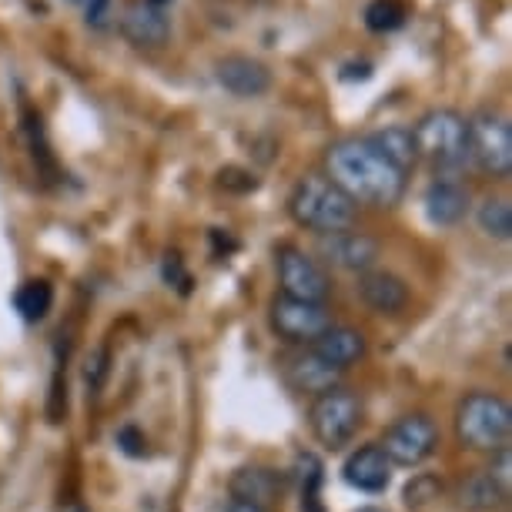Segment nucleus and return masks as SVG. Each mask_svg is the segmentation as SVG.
<instances>
[{
	"instance_id": "31",
	"label": "nucleus",
	"mask_w": 512,
	"mask_h": 512,
	"mask_svg": "<svg viewBox=\"0 0 512 512\" xmlns=\"http://www.w3.org/2000/svg\"><path fill=\"white\" fill-rule=\"evenodd\" d=\"M61 512H84L81 502H67V506H61Z\"/></svg>"
},
{
	"instance_id": "21",
	"label": "nucleus",
	"mask_w": 512,
	"mask_h": 512,
	"mask_svg": "<svg viewBox=\"0 0 512 512\" xmlns=\"http://www.w3.org/2000/svg\"><path fill=\"white\" fill-rule=\"evenodd\" d=\"M459 496H462V506H466L469 512H492L506 502V496H502L496 482L489 479L486 469L476 472V476H469V482L462 486Z\"/></svg>"
},
{
	"instance_id": "10",
	"label": "nucleus",
	"mask_w": 512,
	"mask_h": 512,
	"mask_svg": "<svg viewBox=\"0 0 512 512\" xmlns=\"http://www.w3.org/2000/svg\"><path fill=\"white\" fill-rule=\"evenodd\" d=\"M322 258L328 265L342 268V272H355V275H365L372 272L375 262H379V241L365 231H335V235H322Z\"/></svg>"
},
{
	"instance_id": "3",
	"label": "nucleus",
	"mask_w": 512,
	"mask_h": 512,
	"mask_svg": "<svg viewBox=\"0 0 512 512\" xmlns=\"http://www.w3.org/2000/svg\"><path fill=\"white\" fill-rule=\"evenodd\" d=\"M512 436V409L496 392L476 389L462 395L456 405V439L469 452H499L509 446Z\"/></svg>"
},
{
	"instance_id": "8",
	"label": "nucleus",
	"mask_w": 512,
	"mask_h": 512,
	"mask_svg": "<svg viewBox=\"0 0 512 512\" xmlns=\"http://www.w3.org/2000/svg\"><path fill=\"white\" fill-rule=\"evenodd\" d=\"M469 154L489 178L506 181L512 171V128L502 114L482 111L469 121Z\"/></svg>"
},
{
	"instance_id": "6",
	"label": "nucleus",
	"mask_w": 512,
	"mask_h": 512,
	"mask_svg": "<svg viewBox=\"0 0 512 512\" xmlns=\"http://www.w3.org/2000/svg\"><path fill=\"white\" fill-rule=\"evenodd\" d=\"M382 452L392 466L402 469H419L422 462H429L439 449V425L429 412H409L402 419H395L382 436Z\"/></svg>"
},
{
	"instance_id": "25",
	"label": "nucleus",
	"mask_w": 512,
	"mask_h": 512,
	"mask_svg": "<svg viewBox=\"0 0 512 512\" xmlns=\"http://www.w3.org/2000/svg\"><path fill=\"white\" fill-rule=\"evenodd\" d=\"M298 472H302V509L305 512H322L318 506V486H322V462L315 456L298 459Z\"/></svg>"
},
{
	"instance_id": "34",
	"label": "nucleus",
	"mask_w": 512,
	"mask_h": 512,
	"mask_svg": "<svg viewBox=\"0 0 512 512\" xmlns=\"http://www.w3.org/2000/svg\"><path fill=\"white\" fill-rule=\"evenodd\" d=\"M71 4H81V0H71Z\"/></svg>"
},
{
	"instance_id": "26",
	"label": "nucleus",
	"mask_w": 512,
	"mask_h": 512,
	"mask_svg": "<svg viewBox=\"0 0 512 512\" xmlns=\"http://www.w3.org/2000/svg\"><path fill=\"white\" fill-rule=\"evenodd\" d=\"M489 472V479L496 482L502 496H512V449H499V452H492V466L486 469Z\"/></svg>"
},
{
	"instance_id": "33",
	"label": "nucleus",
	"mask_w": 512,
	"mask_h": 512,
	"mask_svg": "<svg viewBox=\"0 0 512 512\" xmlns=\"http://www.w3.org/2000/svg\"><path fill=\"white\" fill-rule=\"evenodd\" d=\"M359 512H385V509H359Z\"/></svg>"
},
{
	"instance_id": "14",
	"label": "nucleus",
	"mask_w": 512,
	"mask_h": 512,
	"mask_svg": "<svg viewBox=\"0 0 512 512\" xmlns=\"http://www.w3.org/2000/svg\"><path fill=\"white\" fill-rule=\"evenodd\" d=\"M308 349L325 365H332L335 372H349L352 365L365 359V335L352 325H328Z\"/></svg>"
},
{
	"instance_id": "27",
	"label": "nucleus",
	"mask_w": 512,
	"mask_h": 512,
	"mask_svg": "<svg viewBox=\"0 0 512 512\" xmlns=\"http://www.w3.org/2000/svg\"><path fill=\"white\" fill-rule=\"evenodd\" d=\"M108 355L104 352H98L94 359H88V369H84V379H88V385L91 389H101V382H104V375H108Z\"/></svg>"
},
{
	"instance_id": "12",
	"label": "nucleus",
	"mask_w": 512,
	"mask_h": 512,
	"mask_svg": "<svg viewBox=\"0 0 512 512\" xmlns=\"http://www.w3.org/2000/svg\"><path fill=\"white\" fill-rule=\"evenodd\" d=\"M392 462L385 459V452L379 442H369V446H359L345 459L342 466V479L349 482L352 489L369 492V496H379V492L389 489L392 482Z\"/></svg>"
},
{
	"instance_id": "32",
	"label": "nucleus",
	"mask_w": 512,
	"mask_h": 512,
	"mask_svg": "<svg viewBox=\"0 0 512 512\" xmlns=\"http://www.w3.org/2000/svg\"><path fill=\"white\" fill-rule=\"evenodd\" d=\"M148 4H154V7H164V4H168V0H148Z\"/></svg>"
},
{
	"instance_id": "2",
	"label": "nucleus",
	"mask_w": 512,
	"mask_h": 512,
	"mask_svg": "<svg viewBox=\"0 0 512 512\" xmlns=\"http://www.w3.org/2000/svg\"><path fill=\"white\" fill-rule=\"evenodd\" d=\"M288 215H292L295 225L315 231L322 238L355 228L359 205L342 188H335L325 175H308L288 195Z\"/></svg>"
},
{
	"instance_id": "11",
	"label": "nucleus",
	"mask_w": 512,
	"mask_h": 512,
	"mask_svg": "<svg viewBox=\"0 0 512 512\" xmlns=\"http://www.w3.org/2000/svg\"><path fill=\"white\" fill-rule=\"evenodd\" d=\"M218 84L235 98H262L272 88V71L248 54H228L215 64Z\"/></svg>"
},
{
	"instance_id": "5",
	"label": "nucleus",
	"mask_w": 512,
	"mask_h": 512,
	"mask_svg": "<svg viewBox=\"0 0 512 512\" xmlns=\"http://www.w3.org/2000/svg\"><path fill=\"white\" fill-rule=\"evenodd\" d=\"M415 151L432 168H459L469 158V121L459 111L439 108L422 114L412 128Z\"/></svg>"
},
{
	"instance_id": "4",
	"label": "nucleus",
	"mask_w": 512,
	"mask_h": 512,
	"mask_svg": "<svg viewBox=\"0 0 512 512\" xmlns=\"http://www.w3.org/2000/svg\"><path fill=\"white\" fill-rule=\"evenodd\" d=\"M365 419L362 395L345 385H332L328 392H318L312 405H308V429H312L315 442L328 452H342L352 446L359 436Z\"/></svg>"
},
{
	"instance_id": "24",
	"label": "nucleus",
	"mask_w": 512,
	"mask_h": 512,
	"mask_svg": "<svg viewBox=\"0 0 512 512\" xmlns=\"http://www.w3.org/2000/svg\"><path fill=\"white\" fill-rule=\"evenodd\" d=\"M439 496H442V482L436 476H429V472H419V476H412V482L402 492L405 506H409L412 512H425L429 506H436Z\"/></svg>"
},
{
	"instance_id": "28",
	"label": "nucleus",
	"mask_w": 512,
	"mask_h": 512,
	"mask_svg": "<svg viewBox=\"0 0 512 512\" xmlns=\"http://www.w3.org/2000/svg\"><path fill=\"white\" fill-rule=\"evenodd\" d=\"M355 77H359V81H369L372 77V64H345L342 67V81H355Z\"/></svg>"
},
{
	"instance_id": "17",
	"label": "nucleus",
	"mask_w": 512,
	"mask_h": 512,
	"mask_svg": "<svg viewBox=\"0 0 512 512\" xmlns=\"http://www.w3.org/2000/svg\"><path fill=\"white\" fill-rule=\"evenodd\" d=\"M422 205H425V218H429V225L452 228L466 218L469 191L462 185H456V181H432L429 191H425V198H422Z\"/></svg>"
},
{
	"instance_id": "20",
	"label": "nucleus",
	"mask_w": 512,
	"mask_h": 512,
	"mask_svg": "<svg viewBox=\"0 0 512 512\" xmlns=\"http://www.w3.org/2000/svg\"><path fill=\"white\" fill-rule=\"evenodd\" d=\"M14 308L24 322H44L54 308V285L47 278H31L14 292Z\"/></svg>"
},
{
	"instance_id": "29",
	"label": "nucleus",
	"mask_w": 512,
	"mask_h": 512,
	"mask_svg": "<svg viewBox=\"0 0 512 512\" xmlns=\"http://www.w3.org/2000/svg\"><path fill=\"white\" fill-rule=\"evenodd\" d=\"M108 7H111V0H91V4H88V24L101 27L104 17H108Z\"/></svg>"
},
{
	"instance_id": "19",
	"label": "nucleus",
	"mask_w": 512,
	"mask_h": 512,
	"mask_svg": "<svg viewBox=\"0 0 512 512\" xmlns=\"http://www.w3.org/2000/svg\"><path fill=\"white\" fill-rule=\"evenodd\" d=\"M369 141L375 144V151H379L382 158L392 164V168H399V171H402V175H409L412 164L419 161V151H415L412 128H402V124H392V128L369 134Z\"/></svg>"
},
{
	"instance_id": "18",
	"label": "nucleus",
	"mask_w": 512,
	"mask_h": 512,
	"mask_svg": "<svg viewBox=\"0 0 512 512\" xmlns=\"http://www.w3.org/2000/svg\"><path fill=\"white\" fill-rule=\"evenodd\" d=\"M338 375L342 372H335L332 365H325L312 349L298 352L285 362V379L295 392H308V395L328 392L332 385H338Z\"/></svg>"
},
{
	"instance_id": "9",
	"label": "nucleus",
	"mask_w": 512,
	"mask_h": 512,
	"mask_svg": "<svg viewBox=\"0 0 512 512\" xmlns=\"http://www.w3.org/2000/svg\"><path fill=\"white\" fill-rule=\"evenodd\" d=\"M268 325L272 332L288 345H312L318 335L325 332L332 322V312L328 305H315V302H298V298L288 295H275L272 305H268Z\"/></svg>"
},
{
	"instance_id": "23",
	"label": "nucleus",
	"mask_w": 512,
	"mask_h": 512,
	"mask_svg": "<svg viewBox=\"0 0 512 512\" xmlns=\"http://www.w3.org/2000/svg\"><path fill=\"white\" fill-rule=\"evenodd\" d=\"M405 17H409V11H405L399 0H372V4L365 7V27L375 34L399 31L405 24Z\"/></svg>"
},
{
	"instance_id": "30",
	"label": "nucleus",
	"mask_w": 512,
	"mask_h": 512,
	"mask_svg": "<svg viewBox=\"0 0 512 512\" xmlns=\"http://www.w3.org/2000/svg\"><path fill=\"white\" fill-rule=\"evenodd\" d=\"M228 512H265V509H258V506H245V502H231Z\"/></svg>"
},
{
	"instance_id": "1",
	"label": "nucleus",
	"mask_w": 512,
	"mask_h": 512,
	"mask_svg": "<svg viewBox=\"0 0 512 512\" xmlns=\"http://www.w3.org/2000/svg\"><path fill=\"white\" fill-rule=\"evenodd\" d=\"M325 178L355 205L395 208L405 195V175L375 151L369 138H342L325 151Z\"/></svg>"
},
{
	"instance_id": "13",
	"label": "nucleus",
	"mask_w": 512,
	"mask_h": 512,
	"mask_svg": "<svg viewBox=\"0 0 512 512\" xmlns=\"http://www.w3.org/2000/svg\"><path fill=\"white\" fill-rule=\"evenodd\" d=\"M228 492H231V502H245V506H258L268 512L282 499L285 482L268 466H241L235 469V476H231Z\"/></svg>"
},
{
	"instance_id": "7",
	"label": "nucleus",
	"mask_w": 512,
	"mask_h": 512,
	"mask_svg": "<svg viewBox=\"0 0 512 512\" xmlns=\"http://www.w3.org/2000/svg\"><path fill=\"white\" fill-rule=\"evenodd\" d=\"M278 258V282H282V295L298 298V302H315L328 305L332 295V275L325 272V265L312 258L308 251L295 245H282L275 251Z\"/></svg>"
},
{
	"instance_id": "15",
	"label": "nucleus",
	"mask_w": 512,
	"mask_h": 512,
	"mask_svg": "<svg viewBox=\"0 0 512 512\" xmlns=\"http://www.w3.org/2000/svg\"><path fill=\"white\" fill-rule=\"evenodd\" d=\"M121 34L134 47H164L171 37V21L164 7H154L148 0H131L121 17Z\"/></svg>"
},
{
	"instance_id": "22",
	"label": "nucleus",
	"mask_w": 512,
	"mask_h": 512,
	"mask_svg": "<svg viewBox=\"0 0 512 512\" xmlns=\"http://www.w3.org/2000/svg\"><path fill=\"white\" fill-rule=\"evenodd\" d=\"M479 228L486 231L489 238L496 241H509L512 238V208L506 198H486L476 211Z\"/></svg>"
},
{
	"instance_id": "16",
	"label": "nucleus",
	"mask_w": 512,
	"mask_h": 512,
	"mask_svg": "<svg viewBox=\"0 0 512 512\" xmlns=\"http://www.w3.org/2000/svg\"><path fill=\"white\" fill-rule=\"evenodd\" d=\"M359 295L375 315H402L409 308V285H405V278H399L395 272H382V268L359 275Z\"/></svg>"
}]
</instances>
